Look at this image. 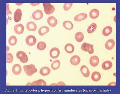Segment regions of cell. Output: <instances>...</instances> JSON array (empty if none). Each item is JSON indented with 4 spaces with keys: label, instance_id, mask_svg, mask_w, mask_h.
Instances as JSON below:
<instances>
[{
    "label": "cell",
    "instance_id": "23",
    "mask_svg": "<svg viewBox=\"0 0 120 94\" xmlns=\"http://www.w3.org/2000/svg\"><path fill=\"white\" fill-rule=\"evenodd\" d=\"M99 11L97 9H94L90 11L89 15L90 17L93 19H96L99 16Z\"/></svg>",
    "mask_w": 120,
    "mask_h": 94
},
{
    "label": "cell",
    "instance_id": "3",
    "mask_svg": "<svg viewBox=\"0 0 120 94\" xmlns=\"http://www.w3.org/2000/svg\"><path fill=\"white\" fill-rule=\"evenodd\" d=\"M44 10L47 15H49L52 13L54 11V7L50 3H44L43 4Z\"/></svg>",
    "mask_w": 120,
    "mask_h": 94
},
{
    "label": "cell",
    "instance_id": "33",
    "mask_svg": "<svg viewBox=\"0 0 120 94\" xmlns=\"http://www.w3.org/2000/svg\"><path fill=\"white\" fill-rule=\"evenodd\" d=\"M73 5L72 3H65L64 6V10L66 11H67L70 10L71 8Z\"/></svg>",
    "mask_w": 120,
    "mask_h": 94
},
{
    "label": "cell",
    "instance_id": "16",
    "mask_svg": "<svg viewBox=\"0 0 120 94\" xmlns=\"http://www.w3.org/2000/svg\"><path fill=\"white\" fill-rule=\"evenodd\" d=\"M87 17L86 14L82 13L76 15L74 18L75 21L77 22H80L85 20Z\"/></svg>",
    "mask_w": 120,
    "mask_h": 94
},
{
    "label": "cell",
    "instance_id": "1",
    "mask_svg": "<svg viewBox=\"0 0 120 94\" xmlns=\"http://www.w3.org/2000/svg\"><path fill=\"white\" fill-rule=\"evenodd\" d=\"M23 68L25 74L29 76H32L38 71L37 69L33 64L24 65Z\"/></svg>",
    "mask_w": 120,
    "mask_h": 94
},
{
    "label": "cell",
    "instance_id": "15",
    "mask_svg": "<svg viewBox=\"0 0 120 94\" xmlns=\"http://www.w3.org/2000/svg\"><path fill=\"white\" fill-rule=\"evenodd\" d=\"M13 73L17 75L20 74L22 71V68L21 66L18 64H16L13 67L12 69Z\"/></svg>",
    "mask_w": 120,
    "mask_h": 94
},
{
    "label": "cell",
    "instance_id": "27",
    "mask_svg": "<svg viewBox=\"0 0 120 94\" xmlns=\"http://www.w3.org/2000/svg\"><path fill=\"white\" fill-rule=\"evenodd\" d=\"M97 26L96 24L93 23L90 25L87 29V32L89 34H91L94 32L97 29Z\"/></svg>",
    "mask_w": 120,
    "mask_h": 94
},
{
    "label": "cell",
    "instance_id": "11",
    "mask_svg": "<svg viewBox=\"0 0 120 94\" xmlns=\"http://www.w3.org/2000/svg\"><path fill=\"white\" fill-rule=\"evenodd\" d=\"M81 61L80 57L76 55L72 56L70 59V62L71 64L73 65L76 66L78 65Z\"/></svg>",
    "mask_w": 120,
    "mask_h": 94
},
{
    "label": "cell",
    "instance_id": "13",
    "mask_svg": "<svg viewBox=\"0 0 120 94\" xmlns=\"http://www.w3.org/2000/svg\"><path fill=\"white\" fill-rule=\"evenodd\" d=\"M26 28L28 30L34 32L37 30V26L34 22L30 21L27 23L26 24Z\"/></svg>",
    "mask_w": 120,
    "mask_h": 94
},
{
    "label": "cell",
    "instance_id": "32",
    "mask_svg": "<svg viewBox=\"0 0 120 94\" xmlns=\"http://www.w3.org/2000/svg\"><path fill=\"white\" fill-rule=\"evenodd\" d=\"M90 54H92L94 53V45L91 44H88L87 52Z\"/></svg>",
    "mask_w": 120,
    "mask_h": 94
},
{
    "label": "cell",
    "instance_id": "28",
    "mask_svg": "<svg viewBox=\"0 0 120 94\" xmlns=\"http://www.w3.org/2000/svg\"><path fill=\"white\" fill-rule=\"evenodd\" d=\"M84 36L83 34L81 32H79L77 33L75 36V40L78 42H80L83 40Z\"/></svg>",
    "mask_w": 120,
    "mask_h": 94
},
{
    "label": "cell",
    "instance_id": "18",
    "mask_svg": "<svg viewBox=\"0 0 120 94\" xmlns=\"http://www.w3.org/2000/svg\"><path fill=\"white\" fill-rule=\"evenodd\" d=\"M50 30L49 28L46 26H43L41 27L38 30V33L41 36H43L48 33Z\"/></svg>",
    "mask_w": 120,
    "mask_h": 94
},
{
    "label": "cell",
    "instance_id": "2",
    "mask_svg": "<svg viewBox=\"0 0 120 94\" xmlns=\"http://www.w3.org/2000/svg\"><path fill=\"white\" fill-rule=\"evenodd\" d=\"M16 56L17 58L23 64H25L28 62V58L25 53L20 51H18L17 53Z\"/></svg>",
    "mask_w": 120,
    "mask_h": 94
},
{
    "label": "cell",
    "instance_id": "12",
    "mask_svg": "<svg viewBox=\"0 0 120 94\" xmlns=\"http://www.w3.org/2000/svg\"><path fill=\"white\" fill-rule=\"evenodd\" d=\"M81 72L83 76L85 78L88 77L90 75V72L88 68L85 65H83L80 69Z\"/></svg>",
    "mask_w": 120,
    "mask_h": 94
},
{
    "label": "cell",
    "instance_id": "36",
    "mask_svg": "<svg viewBox=\"0 0 120 94\" xmlns=\"http://www.w3.org/2000/svg\"><path fill=\"white\" fill-rule=\"evenodd\" d=\"M57 85H66V84L65 83L63 82H60L58 83L57 84Z\"/></svg>",
    "mask_w": 120,
    "mask_h": 94
},
{
    "label": "cell",
    "instance_id": "7",
    "mask_svg": "<svg viewBox=\"0 0 120 94\" xmlns=\"http://www.w3.org/2000/svg\"><path fill=\"white\" fill-rule=\"evenodd\" d=\"M43 16V13L40 10H38L34 11L33 13V18L36 20H39L42 19Z\"/></svg>",
    "mask_w": 120,
    "mask_h": 94
},
{
    "label": "cell",
    "instance_id": "30",
    "mask_svg": "<svg viewBox=\"0 0 120 94\" xmlns=\"http://www.w3.org/2000/svg\"><path fill=\"white\" fill-rule=\"evenodd\" d=\"M46 44L43 41L39 42L37 45V47L38 50L40 51L44 50L46 48Z\"/></svg>",
    "mask_w": 120,
    "mask_h": 94
},
{
    "label": "cell",
    "instance_id": "19",
    "mask_svg": "<svg viewBox=\"0 0 120 94\" xmlns=\"http://www.w3.org/2000/svg\"><path fill=\"white\" fill-rule=\"evenodd\" d=\"M51 70L49 68L47 67L42 68L40 71V74L43 76L48 75L51 72Z\"/></svg>",
    "mask_w": 120,
    "mask_h": 94
},
{
    "label": "cell",
    "instance_id": "20",
    "mask_svg": "<svg viewBox=\"0 0 120 94\" xmlns=\"http://www.w3.org/2000/svg\"><path fill=\"white\" fill-rule=\"evenodd\" d=\"M112 31V28L110 26H107L103 29L102 33L103 35L105 36H107L110 35Z\"/></svg>",
    "mask_w": 120,
    "mask_h": 94
},
{
    "label": "cell",
    "instance_id": "37",
    "mask_svg": "<svg viewBox=\"0 0 120 94\" xmlns=\"http://www.w3.org/2000/svg\"><path fill=\"white\" fill-rule=\"evenodd\" d=\"M30 4L33 6H35L39 5L40 3H30Z\"/></svg>",
    "mask_w": 120,
    "mask_h": 94
},
{
    "label": "cell",
    "instance_id": "8",
    "mask_svg": "<svg viewBox=\"0 0 120 94\" xmlns=\"http://www.w3.org/2000/svg\"><path fill=\"white\" fill-rule=\"evenodd\" d=\"M22 13L21 10L20 9H17L14 14V20L16 23L19 22L21 19Z\"/></svg>",
    "mask_w": 120,
    "mask_h": 94
},
{
    "label": "cell",
    "instance_id": "17",
    "mask_svg": "<svg viewBox=\"0 0 120 94\" xmlns=\"http://www.w3.org/2000/svg\"><path fill=\"white\" fill-rule=\"evenodd\" d=\"M115 43V42L112 39H109L106 43L105 45V47L107 50H112L114 47Z\"/></svg>",
    "mask_w": 120,
    "mask_h": 94
},
{
    "label": "cell",
    "instance_id": "25",
    "mask_svg": "<svg viewBox=\"0 0 120 94\" xmlns=\"http://www.w3.org/2000/svg\"><path fill=\"white\" fill-rule=\"evenodd\" d=\"M101 78V75L99 72L95 71L93 73L92 75V80L95 82H98Z\"/></svg>",
    "mask_w": 120,
    "mask_h": 94
},
{
    "label": "cell",
    "instance_id": "22",
    "mask_svg": "<svg viewBox=\"0 0 120 94\" xmlns=\"http://www.w3.org/2000/svg\"><path fill=\"white\" fill-rule=\"evenodd\" d=\"M112 66V63L109 61H106L104 62L102 65V68L105 70H109L111 69Z\"/></svg>",
    "mask_w": 120,
    "mask_h": 94
},
{
    "label": "cell",
    "instance_id": "26",
    "mask_svg": "<svg viewBox=\"0 0 120 94\" xmlns=\"http://www.w3.org/2000/svg\"><path fill=\"white\" fill-rule=\"evenodd\" d=\"M61 65V62L58 60L54 61L51 65V68L54 70L58 69Z\"/></svg>",
    "mask_w": 120,
    "mask_h": 94
},
{
    "label": "cell",
    "instance_id": "21",
    "mask_svg": "<svg viewBox=\"0 0 120 94\" xmlns=\"http://www.w3.org/2000/svg\"><path fill=\"white\" fill-rule=\"evenodd\" d=\"M64 49L67 53L71 54L74 51L75 48L73 45L70 43H68L65 45Z\"/></svg>",
    "mask_w": 120,
    "mask_h": 94
},
{
    "label": "cell",
    "instance_id": "6",
    "mask_svg": "<svg viewBox=\"0 0 120 94\" xmlns=\"http://www.w3.org/2000/svg\"><path fill=\"white\" fill-rule=\"evenodd\" d=\"M46 82L42 79H40L34 81L32 83L28 82L26 84L27 86H46Z\"/></svg>",
    "mask_w": 120,
    "mask_h": 94
},
{
    "label": "cell",
    "instance_id": "38",
    "mask_svg": "<svg viewBox=\"0 0 120 94\" xmlns=\"http://www.w3.org/2000/svg\"><path fill=\"white\" fill-rule=\"evenodd\" d=\"M7 52H8V50L9 49V47L8 46H7Z\"/></svg>",
    "mask_w": 120,
    "mask_h": 94
},
{
    "label": "cell",
    "instance_id": "10",
    "mask_svg": "<svg viewBox=\"0 0 120 94\" xmlns=\"http://www.w3.org/2000/svg\"><path fill=\"white\" fill-rule=\"evenodd\" d=\"M24 29L23 26L21 24L15 25L14 27V30L15 33L18 35L22 34Z\"/></svg>",
    "mask_w": 120,
    "mask_h": 94
},
{
    "label": "cell",
    "instance_id": "31",
    "mask_svg": "<svg viewBox=\"0 0 120 94\" xmlns=\"http://www.w3.org/2000/svg\"><path fill=\"white\" fill-rule=\"evenodd\" d=\"M7 62L8 64H11L13 61L14 57L10 53L7 54Z\"/></svg>",
    "mask_w": 120,
    "mask_h": 94
},
{
    "label": "cell",
    "instance_id": "34",
    "mask_svg": "<svg viewBox=\"0 0 120 94\" xmlns=\"http://www.w3.org/2000/svg\"><path fill=\"white\" fill-rule=\"evenodd\" d=\"M88 44L86 42L83 43L81 47V50L83 51L87 52Z\"/></svg>",
    "mask_w": 120,
    "mask_h": 94
},
{
    "label": "cell",
    "instance_id": "35",
    "mask_svg": "<svg viewBox=\"0 0 120 94\" xmlns=\"http://www.w3.org/2000/svg\"><path fill=\"white\" fill-rule=\"evenodd\" d=\"M7 14L8 15L9 14H11L12 13L10 10L9 5L8 4H7Z\"/></svg>",
    "mask_w": 120,
    "mask_h": 94
},
{
    "label": "cell",
    "instance_id": "4",
    "mask_svg": "<svg viewBox=\"0 0 120 94\" xmlns=\"http://www.w3.org/2000/svg\"><path fill=\"white\" fill-rule=\"evenodd\" d=\"M37 40L36 38L32 35L27 36L26 39V44L29 46L34 45L36 43Z\"/></svg>",
    "mask_w": 120,
    "mask_h": 94
},
{
    "label": "cell",
    "instance_id": "24",
    "mask_svg": "<svg viewBox=\"0 0 120 94\" xmlns=\"http://www.w3.org/2000/svg\"><path fill=\"white\" fill-rule=\"evenodd\" d=\"M63 25L65 29L69 30H72L74 27L73 23L69 21H64L63 23Z\"/></svg>",
    "mask_w": 120,
    "mask_h": 94
},
{
    "label": "cell",
    "instance_id": "14",
    "mask_svg": "<svg viewBox=\"0 0 120 94\" xmlns=\"http://www.w3.org/2000/svg\"><path fill=\"white\" fill-rule=\"evenodd\" d=\"M47 22L49 25L51 26H56L57 23V20L54 17L51 16L49 17L47 19Z\"/></svg>",
    "mask_w": 120,
    "mask_h": 94
},
{
    "label": "cell",
    "instance_id": "5",
    "mask_svg": "<svg viewBox=\"0 0 120 94\" xmlns=\"http://www.w3.org/2000/svg\"><path fill=\"white\" fill-rule=\"evenodd\" d=\"M60 54L59 50L58 48L56 47L53 48L49 52L50 56L53 59L57 58L59 56Z\"/></svg>",
    "mask_w": 120,
    "mask_h": 94
},
{
    "label": "cell",
    "instance_id": "9",
    "mask_svg": "<svg viewBox=\"0 0 120 94\" xmlns=\"http://www.w3.org/2000/svg\"><path fill=\"white\" fill-rule=\"evenodd\" d=\"M99 58L97 56H94L91 57L89 60L90 64L93 67L97 66L99 64Z\"/></svg>",
    "mask_w": 120,
    "mask_h": 94
},
{
    "label": "cell",
    "instance_id": "29",
    "mask_svg": "<svg viewBox=\"0 0 120 94\" xmlns=\"http://www.w3.org/2000/svg\"><path fill=\"white\" fill-rule=\"evenodd\" d=\"M8 42L11 46H14L17 42V39L16 37L13 36L11 37L8 40Z\"/></svg>",
    "mask_w": 120,
    "mask_h": 94
}]
</instances>
